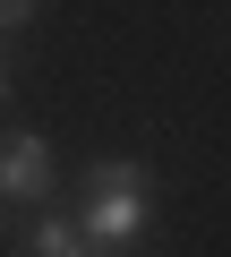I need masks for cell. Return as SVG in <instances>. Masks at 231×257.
I'll return each instance as SVG.
<instances>
[{
	"label": "cell",
	"instance_id": "obj_4",
	"mask_svg": "<svg viewBox=\"0 0 231 257\" xmlns=\"http://www.w3.org/2000/svg\"><path fill=\"white\" fill-rule=\"evenodd\" d=\"M26 18H35V0H0V26H9V35H18Z\"/></svg>",
	"mask_w": 231,
	"mask_h": 257
},
{
	"label": "cell",
	"instance_id": "obj_2",
	"mask_svg": "<svg viewBox=\"0 0 231 257\" xmlns=\"http://www.w3.org/2000/svg\"><path fill=\"white\" fill-rule=\"evenodd\" d=\"M0 189H9L18 206L52 189V146L35 138V128H18V138H9V146H0Z\"/></svg>",
	"mask_w": 231,
	"mask_h": 257
},
{
	"label": "cell",
	"instance_id": "obj_1",
	"mask_svg": "<svg viewBox=\"0 0 231 257\" xmlns=\"http://www.w3.org/2000/svg\"><path fill=\"white\" fill-rule=\"evenodd\" d=\"M86 240L120 257L137 231H146V163H94L86 172Z\"/></svg>",
	"mask_w": 231,
	"mask_h": 257
},
{
	"label": "cell",
	"instance_id": "obj_3",
	"mask_svg": "<svg viewBox=\"0 0 231 257\" xmlns=\"http://www.w3.org/2000/svg\"><path fill=\"white\" fill-rule=\"evenodd\" d=\"M26 257H111V248H94V240H86V223H60V214H43V223L26 231Z\"/></svg>",
	"mask_w": 231,
	"mask_h": 257
}]
</instances>
